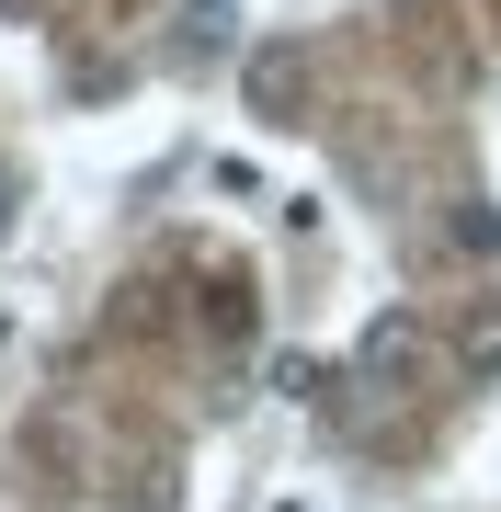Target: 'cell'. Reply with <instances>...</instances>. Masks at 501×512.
<instances>
[{
    "label": "cell",
    "mask_w": 501,
    "mask_h": 512,
    "mask_svg": "<svg viewBox=\"0 0 501 512\" xmlns=\"http://www.w3.org/2000/svg\"><path fill=\"white\" fill-rule=\"evenodd\" d=\"M445 251H467V262H490V251H501V217H490L479 194H467L456 217H445Z\"/></svg>",
    "instance_id": "4"
},
{
    "label": "cell",
    "mask_w": 501,
    "mask_h": 512,
    "mask_svg": "<svg viewBox=\"0 0 501 512\" xmlns=\"http://www.w3.org/2000/svg\"><path fill=\"white\" fill-rule=\"evenodd\" d=\"M12 205H23V183H12V160H0V239H12Z\"/></svg>",
    "instance_id": "6"
},
{
    "label": "cell",
    "mask_w": 501,
    "mask_h": 512,
    "mask_svg": "<svg viewBox=\"0 0 501 512\" xmlns=\"http://www.w3.org/2000/svg\"><path fill=\"white\" fill-rule=\"evenodd\" d=\"M171 46L183 57H228L240 46V12H228V0H183V12H171Z\"/></svg>",
    "instance_id": "3"
},
{
    "label": "cell",
    "mask_w": 501,
    "mask_h": 512,
    "mask_svg": "<svg viewBox=\"0 0 501 512\" xmlns=\"http://www.w3.org/2000/svg\"><path fill=\"white\" fill-rule=\"evenodd\" d=\"M297 92H308V69L285 46H262L251 57V103H262V126H297Z\"/></svg>",
    "instance_id": "2"
},
{
    "label": "cell",
    "mask_w": 501,
    "mask_h": 512,
    "mask_svg": "<svg viewBox=\"0 0 501 512\" xmlns=\"http://www.w3.org/2000/svg\"><path fill=\"white\" fill-rule=\"evenodd\" d=\"M365 376H388V387L433 376V330H422V319H376V330H365Z\"/></svg>",
    "instance_id": "1"
},
{
    "label": "cell",
    "mask_w": 501,
    "mask_h": 512,
    "mask_svg": "<svg viewBox=\"0 0 501 512\" xmlns=\"http://www.w3.org/2000/svg\"><path fill=\"white\" fill-rule=\"evenodd\" d=\"M456 353H467V365H501V308H490V319H467V342H456Z\"/></svg>",
    "instance_id": "5"
},
{
    "label": "cell",
    "mask_w": 501,
    "mask_h": 512,
    "mask_svg": "<svg viewBox=\"0 0 501 512\" xmlns=\"http://www.w3.org/2000/svg\"><path fill=\"white\" fill-rule=\"evenodd\" d=\"M0 12H23V0H0Z\"/></svg>",
    "instance_id": "7"
}]
</instances>
